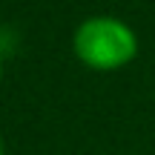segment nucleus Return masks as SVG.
<instances>
[{"label":"nucleus","instance_id":"obj_2","mask_svg":"<svg viewBox=\"0 0 155 155\" xmlns=\"http://www.w3.org/2000/svg\"><path fill=\"white\" fill-rule=\"evenodd\" d=\"M0 155H3V138H0Z\"/></svg>","mask_w":155,"mask_h":155},{"label":"nucleus","instance_id":"obj_3","mask_svg":"<svg viewBox=\"0 0 155 155\" xmlns=\"http://www.w3.org/2000/svg\"><path fill=\"white\" fill-rule=\"evenodd\" d=\"M0 69H3V66H0Z\"/></svg>","mask_w":155,"mask_h":155},{"label":"nucleus","instance_id":"obj_1","mask_svg":"<svg viewBox=\"0 0 155 155\" xmlns=\"http://www.w3.org/2000/svg\"><path fill=\"white\" fill-rule=\"evenodd\" d=\"M72 49L92 69H118L135 58L138 38L124 20L112 15H95L75 29Z\"/></svg>","mask_w":155,"mask_h":155}]
</instances>
